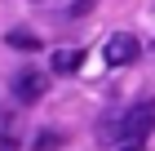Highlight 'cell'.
Wrapping results in <instances>:
<instances>
[{
    "mask_svg": "<svg viewBox=\"0 0 155 151\" xmlns=\"http://www.w3.org/2000/svg\"><path fill=\"white\" fill-rule=\"evenodd\" d=\"M151 129H155V102H137L133 111H124V120H120L115 129H107V133H120L129 147H142Z\"/></svg>",
    "mask_w": 155,
    "mask_h": 151,
    "instance_id": "cell-1",
    "label": "cell"
},
{
    "mask_svg": "<svg viewBox=\"0 0 155 151\" xmlns=\"http://www.w3.org/2000/svg\"><path fill=\"white\" fill-rule=\"evenodd\" d=\"M137 53H142V45H137V36H129V31H115L107 45H102V58H107L111 67H129Z\"/></svg>",
    "mask_w": 155,
    "mask_h": 151,
    "instance_id": "cell-2",
    "label": "cell"
},
{
    "mask_svg": "<svg viewBox=\"0 0 155 151\" xmlns=\"http://www.w3.org/2000/svg\"><path fill=\"white\" fill-rule=\"evenodd\" d=\"M49 89V80L40 76V71H18L13 76V93H18V102H40Z\"/></svg>",
    "mask_w": 155,
    "mask_h": 151,
    "instance_id": "cell-3",
    "label": "cell"
},
{
    "mask_svg": "<svg viewBox=\"0 0 155 151\" xmlns=\"http://www.w3.org/2000/svg\"><path fill=\"white\" fill-rule=\"evenodd\" d=\"M80 62H84V53H80V49H58V53H53V71H58V76H71V71H80Z\"/></svg>",
    "mask_w": 155,
    "mask_h": 151,
    "instance_id": "cell-4",
    "label": "cell"
},
{
    "mask_svg": "<svg viewBox=\"0 0 155 151\" xmlns=\"http://www.w3.org/2000/svg\"><path fill=\"white\" fill-rule=\"evenodd\" d=\"M5 45H13V49H27V53H36V49H40V40H36L31 31H9V36H5Z\"/></svg>",
    "mask_w": 155,
    "mask_h": 151,
    "instance_id": "cell-5",
    "label": "cell"
},
{
    "mask_svg": "<svg viewBox=\"0 0 155 151\" xmlns=\"http://www.w3.org/2000/svg\"><path fill=\"white\" fill-rule=\"evenodd\" d=\"M58 147H62V133H53V129H45L36 138V151H58Z\"/></svg>",
    "mask_w": 155,
    "mask_h": 151,
    "instance_id": "cell-6",
    "label": "cell"
}]
</instances>
